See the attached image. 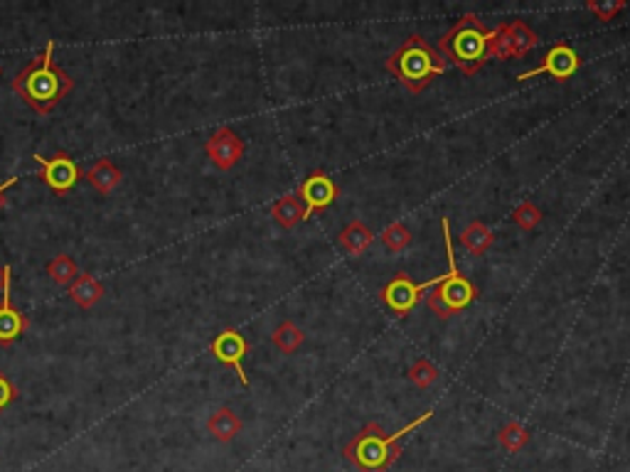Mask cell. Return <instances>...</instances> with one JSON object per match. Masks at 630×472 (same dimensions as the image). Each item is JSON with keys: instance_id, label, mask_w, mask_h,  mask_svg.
<instances>
[{"instance_id": "1", "label": "cell", "mask_w": 630, "mask_h": 472, "mask_svg": "<svg viewBox=\"0 0 630 472\" xmlns=\"http://www.w3.org/2000/svg\"><path fill=\"white\" fill-rule=\"evenodd\" d=\"M13 92L40 116L55 111V106L75 89V79L55 62V42L49 39L45 49L10 82Z\"/></svg>"}, {"instance_id": "2", "label": "cell", "mask_w": 630, "mask_h": 472, "mask_svg": "<svg viewBox=\"0 0 630 472\" xmlns=\"http://www.w3.org/2000/svg\"><path fill=\"white\" fill-rule=\"evenodd\" d=\"M431 418L433 411H426V414L419 415L416 421H412V424L404 425V428H399V431L392 435H385V428L379 424H368L345 448H342V458L355 465L359 472H386L399 460V455H402L399 441H402L406 433L416 431L419 425L426 424V421H431Z\"/></svg>"}, {"instance_id": "3", "label": "cell", "mask_w": 630, "mask_h": 472, "mask_svg": "<svg viewBox=\"0 0 630 472\" xmlns=\"http://www.w3.org/2000/svg\"><path fill=\"white\" fill-rule=\"evenodd\" d=\"M386 72L404 86L409 94H421L433 79L446 72V57L433 49L421 35H409L386 59Z\"/></svg>"}, {"instance_id": "4", "label": "cell", "mask_w": 630, "mask_h": 472, "mask_svg": "<svg viewBox=\"0 0 630 472\" xmlns=\"http://www.w3.org/2000/svg\"><path fill=\"white\" fill-rule=\"evenodd\" d=\"M439 49H441L446 62L451 59L466 76L478 74L490 59V30L485 28V22L478 15L466 13L439 39Z\"/></svg>"}, {"instance_id": "5", "label": "cell", "mask_w": 630, "mask_h": 472, "mask_svg": "<svg viewBox=\"0 0 630 472\" xmlns=\"http://www.w3.org/2000/svg\"><path fill=\"white\" fill-rule=\"evenodd\" d=\"M441 229H443V244H446V254H448V274L441 275L439 285L433 288L431 295H429V308H431L439 318H451L458 310H466L473 301H475V285L466 278L463 274H458L456 268V256H453V239H451V222L448 217H441Z\"/></svg>"}, {"instance_id": "6", "label": "cell", "mask_w": 630, "mask_h": 472, "mask_svg": "<svg viewBox=\"0 0 630 472\" xmlns=\"http://www.w3.org/2000/svg\"><path fill=\"white\" fill-rule=\"evenodd\" d=\"M537 42V32L522 20L500 22L490 30V59H522Z\"/></svg>"}, {"instance_id": "7", "label": "cell", "mask_w": 630, "mask_h": 472, "mask_svg": "<svg viewBox=\"0 0 630 472\" xmlns=\"http://www.w3.org/2000/svg\"><path fill=\"white\" fill-rule=\"evenodd\" d=\"M35 162H38L40 170H42L45 185H48L55 195H67L79 179L84 178L82 168H79V165L69 158V153L65 151L57 153L55 158H45V155H40L38 153V155H35Z\"/></svg>"}, {"instance_id": "8", "label": "cell", "mask_w": 630, "mask_h": 472, "mask_svg": "<svg viewBox=\"0 0 630 472\" xmlns=\"http://www.w3.org/2000/svg\"><path fill=\"white\" fill-rule=\"evenodd\" d=\"M439 281H441V275L433 278V281H426V284H414L406 274H396L395 278L382 288V295H379V298H382V302H385L392 312L406 315V312L414 310L416 302L421 301L423 291L431 288V285H439Z\"/></svg>"}, {"instance_id": "9", "label": "cell", "mask_w": 630, "mask_h": 472, "mask_svg": "<svg viewBox=\"0 0 630 472\" xmlns=\"http://www.w3.org/2000/svg\"><path fill=\"white\" fill-rule=\"evenodd\" d=\"M579 66H581V59H579V55L572 49V45L556 42L555 48L546 52L542 65L529 69V72H519L518 79L519 82H525V79H532V76L537 74H552L556 82H569V79L579 72Z\"/></svg>"}, {"instance_id": "10", "label": "cell", "mask_w": 630, "mask_h": 472, "mask_svg": "<svg viewBox=\"0 0 630 472\" xmlns=\"http://www.w3.org/2000/svg\"><path fill=\"white\" fill-rule=\"evenodd\" d=\"M205 153H208V158L212 161L217 170L226 172L244 158V141L229 126H222V128H217L208 138Z\"/></svg>"}, {"instance_id": "11", "label": "cell", "mask_w": 630, "mask_h": 472, "mask_svg": "<svg viewBox=\"0 0 630 472\" xmlns=\"http://www.w3.org/2000/svg\"><path fill=\"white\" fill-rule=\"evenodd\" d=\"M212 354H215L217 362H222L226 367L235 369L239 381L244 387H249V377H246L244 371V357L249 354V342L244 340L242 332L232 330V328L219 332L215 340H212Z\"/></svg>"}, {"instance_id": "12", "label": "cell", "mask_w": 630, "mask_h": 472, "mask_svg": "<svg viewBox=\"0 0 630 472\" xmlns=\"http://www.w3.org/2000/svg\"><path fill=\"white\" fill-rule=\"evenodd\" d=\"M298 197H301L303 205H306V219H308L313 212L328 209L330 205L338 199V185H335L323 170H313L311 175L301 182Z\"/></svg>"}, {"instance_id": "13", "label": "cell", "mask_w": 630, "mask_h": 472, "mask_svg": "<svg viewBox=\"0 0 630 472\" xmlns=\"http://www.w3.org/2000/svg\"><path fill=\"white\" fill-rule=\"evenodd\" d=\"M0 298H3L0 301V347H10L20 335H25L28 318L20 310H15L13 302H10V278L5 281V288H3Z\"/></svg>"}, {"instance_id": "14", "label": "cell", "mask_w": 630, "mask_h": 472, "mask_svg": "<svg viewBox=\"0 0 630 472\" xmlns=\"http://www.w3.org/2000/svg\"><path fill=\"white\" fill-rule=\"evenodd\" d=\"M84 178L89 179V185H92L99 195H111L113 189L121 185L123 172L119 170L109 158H102V161L94 162V165L84 172Z\"/></svg>"}, {"instance_id": "15", "label": "cell", "mask_w": 630, "mask_h": 472, "mask_svg": "<svg viewBox=\"0 0 630 472\" xmlns=\"http://www.w3.org/2000/svg\"><path fill=\"white\" fill-rule=\"evenodd\" d=\"M338 241L350 256H359L365 254L369 246L375 244V234H372V229H369L365 222L352 219L348 227L340 232Z\"/></svg>"}, {"instance_id": "16", "label": "cell", "mask_w": 630, "mask_h": 472, "mask_svg": "<svg viewBox=\"0 0 630 472\" xmlns=\"http://www.w3.org/2000/svg\"><path fill=\"white\" fill-rule=\"evenodd\" d=\"M104 285L96 281L92 274H79L75 278V284L69 285V298L79 305V308H94L96 302L104 298Z\"/></svg>"}, {"instance_id": "17", "label": "cell", "mask_w": 630, "mask_h": 472, "mask_svg": "<svg viewBox=\"0 0 630 472\" xmlns=\"http://www.w3.org/2000/svg\"><path fill=\"white\" fill-rule=\"evenodd\" d=\"M208 431L219 443H229L242 431V421L232 408H217L215 414L208 418Z\"/></svg>"}, {"instance_id": "18", "label": "cell", "mask_w": 630, "mask_h": 472, "mask_svg": "<svg viewBox=\"0 0 630 472\" xmlns=\"http://www.w3.org/2000/svg\"><path fill=\"white\" fill-rule=\"evenodd\" d=\"M271 217L283 229H293L306 219V205L298 195H286L271 207Z\"/></svg>"}, {"instance_id": "19", "label": "cell", "mask_w": 630, "mask_h": 472, "mask_svg": "<svg viewBox=\"0 0 630 472\" xmlns=\"http://www.w3.org/2000/svg\"><path fill=\"white\" fill-rule=\"evenodd\" d=\"M492 241H495V234H492V229L485 227L483 222H471L468 227L463 229L461 234V244L471 251L473 256H483L485 251H488L490 246H492Z\"/></svg>"}, {"instance_id": "20", "label": "cell", "mask_w": 630, "mask_h": 472, "mask_svg": "<svg viewBox=\"0 0 630 472\" xmlns=\"http://www.w3.org/2000/svg\"><path fill=\"white\" fill-rule=\"evenodd\" d=\"M303 340H306V335H303L301 328H298L293 320H283L271 335V342L276 345V350L283 352V354H293V352H298Z\"/></svg>"}, {"instance_id": "21", "label": "cell", "mask_w": 630, "mask_h": 472, "mask_svg": "<svg viewBox=\"0 0 630 472\" xmlns=\"http://www.w3.org/2000/svg\"><path fill=\"white\" fill-rule=\"evenodd\" d=\"M48 275L57 285H72L76 275H79V268H76L72 256L59 254L48 264Z\"/></svg>"}, {"instance_id": "22", "label": "cell", "mask_w": 630, "mask_h": 472, "mask_svg": "<svg viewBox=\"0 0 630 472\" xmlns=\"http://www.w3.org/2000/svg\"><path fill=\"white\" fill-rule=\"evenodd\" d=\"M498 441L508 453H518V450H522V448L529 443V431H527L522 424H515V421H512V424H508L505 428H500Z\"/></svg>"}, {"instance_id": "23", "label": "cell", "mask_w": 630, "mask_h": 472, "mask_svg": "<svg viewBox=\"0 0 630 472\" xmlns=\"http://www.w3.org/2000/svg\"><path fill=\"white\" fill-rule=\"evenodd\" d=\"M379 239H382V244H385L389 251L399 254V251H404L406 246L412 244V229L406 227V224H402V222H395V224H389V227L385 229V234L379 236Z\"/></svg>"}, {"instance_id": "24", "label": "cell", "mask_w": 630, "mask_h": 472, "mask_svg": "<svg viewBox=\"0 0 630 472\" xmlns=\"http://www.w3.org/2000/svg\"><path fill=\"white\" fill-rule=\"evenodd\" d=\"M406 377L414 381L419 389H429L439 379V369H436V364H433L431 359L426 357H419L412 364V369H409V374Z\"/></svg>"}, {"instance_id": "25", "label": "cell", "mask_w": 630, "mask_h": 472, "mask_svg": "<svg viewBox=\"0 0 630 472\" xmlns=\"http://www.w3.org/2000/svg\"><path fill=\"white\" fill-rule=\"evenodd\" d=\"M512 219H515V224H518L519 229H525V232H532V229L542 222V209L537 207L535 202H522L515 212H512Z\"/></svg>"}, {"instance_id": "26", "label": "cell", "mask_w": 630, "mask_h": 472, "mask_svg": "<svg viewBox=\"0 0 630 472\" xmlns=\"http://www.w3.org/2000/svg\"><path fill=\"white\" fill-rule=\"evenodd\" d=\"M15 398H18V389H15V384L0 371V411H5Z\"/></svg>"}, {"instance_id": "27", "label": "cell", "mask_w": 630, "mask_h": 472, "mask_svg": "<svg viewBox=\"0 0 630 472\" xmlns=\"http://www.w3.org/2000/svg\"><path fill=\"white\" fill-rule=\"evenodd\" d=\"M586 8L596 13L601 20H611L618 10L626 8V3H601V5L599 3H586Z\"/></svg>"}, {"instance_id": "28", "label": "cell", "mask_w": 630, "mask_h": 472, "mask_svg": "<svg viewBox=\"0 0 630 472\" xmlns=\"http://www.w3.org/2000/svg\"><path fill=\"white\" fill-rule=\"evenodd\" d=\"M15 182H18V178H10V179H5L3 185H0V207H3V199H5V192H8V189L13 188Z\"/></svg>"}, {"instance_id": "29", "label": "cell", "mask_w": 630, "mask_h": 472, "mask_svg": "<svg viewBox=\"0 0 630 472\" xmlns=\"http://www.w3.org/2000/svg\"><path fill=\"white\" fill-rule=\"evenodd\" d=\"M10 278V268L8 266H0V293H3V288H5V281Z\"/></svg>"}, {"instance_id": "30", "label": "cell", "mask_w": 630, "mask_h": 472, "mask_svg": "<svg viewBox=\"0 0 630 472\" xmlns=\"http://www.w3.org/2000/svg\"><path fill=\"white\" fill-rule=\"evenodd\" d=\"M0 74H3V66H0Z\"/></svg>"}]
</instances>
